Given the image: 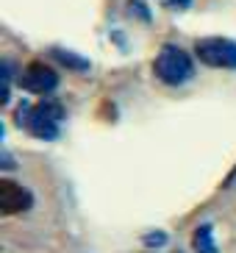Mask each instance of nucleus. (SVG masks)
Masks as SVG:
<instances>
[{
  "instance_id": "f257e3e1",
  "label": "nucleus",
  "mask_w": 236,
  "mask_h": 253,
  "mask_svg": "<svg viewBox=\"0 0 236 253\" xmlns=\"http://www.w3.org/2000/svg\"><path fill=\"white\" fill-rule=\"evenodd\" d=\"M153 75L164 86H184L195 78V59L184 47L164 45L153 59Z\"/></svg>"
},
{
  "instance_id": "f03ea898",
  "label": "nucleus",
  "mask_w": 236,
  "mask_h": 253,
  "mask_svg": "<svg viewBox=\"0 0 236 253\" xmlns=\"http://www.w3.org/2000/svg\"><path fill=\"white\" fill-rule=\"evenodd\" d=\"M195 56L206 67L214 70H236V42L225 37H208L195 42Z\"/></svg>"
},
{
  "instance_id": "7ed1b4c3",
  "label": "nucleus",
  "mask_w": 236,
  "mask_h": 253,
  "mask_svg": "<svg viewBox=\"0 0 236 253\" xmlns=\"http://www.w3.org/2000/svg\"><path fill=\"white\" fill-rule=\"evenodd\" d=\"M17 84H20V89L31 92V95H50L59 86V73L47 64H42V61H34L20 73Z\"/></svg>"
},
{
  "instance_id": "20e7f679",
  "label": "nucleus",
  "mask_w": 236,
  "mask_h": 253,
  "mask_svg": "<svg viewBox=\"0 0 236 253\" xmlns=\"http://www.w3.org/2000/svg\"><path fill=\"white\" fill-rule=\"evenodd\" d=\"M34 206V195L17 181H3L0 184V209L3 214H20Z\"/></svg>"
},
{
  "instance_id": "39448f33",
  "label": "nucleus",
  "mask_w": 236,
  "mask_h": 253,
  "mask_svg": "<svg viewBox=\"0 0 236 253\" xmlns=\"http://www.w3.org/2000/svg\"><path fill=\"white\" fill-rule=\"evenodd\" d=\"M47 53L59 61L61 67L73 70V73H86V70H92V61H89L86 56H81V53H75V50H67V47H50Z\"/></svg>"
},
{
  "instance_id": "423d86ee",
  "label": "nucleus",
  "mask_w": 236,
  "mask_h": 253,
  "mask_svg": "<svg viewBox=\"0 0 236 253\" xmlns=\"http://www.w3.org/2000/svg\"><path fill=\"white\" fill-rule=\"evenodd\" d=\"M192 248H195V253H220V248L214 242V225L211 223L197 225L192 234Z\"/></svg>"
},
{
  "instance_id": "0eeeda50",
  "label": "nucleus",
  "mask_w": 236,
  "mask_h": 253,
  "mask_svg": "<svg viewBox=\"0 0 236 253\" xmlns=\"http://www.w3.org/2000/svg\"><path fill=\"white\" fill-rule=\"evenodd\" d=\"M8 100H11V61H6L0 70V103H8Z\"/></svg>"
},
{
  "instance_id": "6e6552de",
  "label": "nucleus",
  "mask_w": 236,
  "mask_h": 253,
  "mask_svg": "<svg viewBox=\"0 0 236 253\" xmlns=\"http://www.w3.org/2000/svg\"><path fill=\"white\" fill-rule=\"evenodd\" d=\"M128 17H133V20H136V17H139L142 23H150V20H153V17H150V11H148V6H145V3H142V0H128Z\"/></svg>"
},
{
  "instance_id": "1a4fd4ad",
  "label": "nucleus",
  "mask_w": 236,
  "mask_h": 253,
  "mask_svg": "<svg viewBox=\"0 0 236 253\" xmlns=\"http://www.w3.org/2000/svg\"><path fill=\"white\" fill-rule=\"evenodd\" d=\"M167 239H170V237H167L164 231H150V234L142 239V242H145L148 248H164V245H167Z\"/></svg>"
},
{
  "instance_id": "9d476101",
  "label": "nucleus",
  "mask_w": 236,
  "mask_h": 253,
  "mask_svg": "<svg viewBox=\"0 0 236 253\" xmlns=\"http://www.w3.org/2000/svg\"><path fill=\"white\" fill-rule=\"evenodd\" d=\"M195 0H158V6H164L167 11H186V8H192Z\"/></svg>"
},
{
  "instance_id": "9b49d317",
  "label": "nucleus",
  "mask_w": 236,
  "mask_h": 253,
  "mask_svg": "<svg viewBox=\"0 0 236 253\" xmlns=\"http://www.w3.org/2000/svg\"><path fill=\"white\" fill-rule=\"evenodd\" d=\"M234 186H236V175H234Z\"/></svg>"
}]
</instances>
